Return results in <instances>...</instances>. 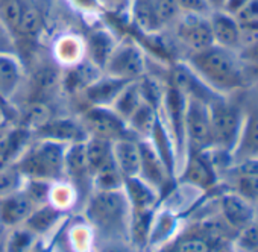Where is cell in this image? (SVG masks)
<instances>
[{
    "label": "cell",
    "instance_id": "1",
    "mask_svg": "<svg viewBox=\"0 0 258 252\" xmlns=\"http://www.w3.org/2000/svg\"><path fill=\"white\" fill-rule=\"evenodd\" d=\"M184 61L217 94H237L249 85L247 70L237 50L213 44Z\"/></svg>",
    "mask_w": 258,
    "mask_h": 252
},
{
    "label": "cell",
    "instance_id": "2",
    "mask_svg": "<svg viewBox=\"0 0 258 252\" xmlns=\"http://www.w3.org/2000/svg\"><path fill=\"white\" fill-rule=\"evenodd\" d=\"M131 204L123 188L91 190L85 199V217L99 238L129 240Z\"/></svg>",
    "mask_w": 258,
    "mask_h": 252
},
{
    "label": "cell",
    "instance_id": "3",
    "mask_svg": "<svg viewBox=\"0 0 258 252\" xmlns=\"http://www.w3.org/2000/svg\"><path fill=\"white\" fill-rule=\"evenodd\" d=\"M67 146L69 145L52 140L32 139V142L14 161V164L25 176V179L59 182L66 176L64 160Z\"/></svg>",
    "mask_w": 258,
    "mask_h": 252
},
{
    "label": "cell",
    "instance_id": "4",
    "mask_svg": "<svg viewBox=\"0 0 258 252\" xmlns=\"http://www.w3.org/2000/svg\"><path fill=\"white\" fill-rule=\"evenodd\" d=\"M240 93L231 96H217L208 103L213 149L228 155L229 158L237 146L243 123Z\"/></svg>",
    "mask_w": 258,
    "mask_h": 252
},
{
    "label": "cell",
    "instance_id": "5",
    "mask_svg": "<svg viewBox=\"0 0 258 252\" xmlns=\"http://www.w3.org/2000/svg\"><path fill=\"white\" fill-rule=\"evenodd\" d=\"M181 14L175 0H129V22L142 35L170 29Z\"/></svg>",
    "mask_w": 258,
    "mask_h": 252
},
{
    "label": "cell",
    "instance_id": "6",
    "mask_svg": "<svg viewBox=\"0 0 258 252\" xmlns=\"http://www.w3.org/2000/svg\"><path fill=\"white\" fill-rule=\"evenodd\" d=\"M243 123L237 146L231 155V166L258 161V79L240 93Z\"/></svg>",
    "mask_w": 258,
    "mask_h": 252
},
{
    "label": "cell",
    "instance_id": "7",
    "mask_svg": "<svg viewBox=\"0 0 258 252\" xmlns=\"http://www.w3.org/2000/svg\"><path fill=\"white\" fill-rule=\"evenodd\" d=\"M103 73L124 81H139L148 73L145 47L134 37L118 40L105 64Z\"/></svg>",
    "mask_w": 258,
    "mask_h": 252
},
{
    "label": "cell",
    "instance_id": "8",
    "mask_svg": "<svg viewBox=\"0 0 258 252\" xmlns=\"http://www.w3.org/2000/svg\"><path fill=\"white\" fill-rule=\"evenodd\" d=\"M208 16L182 13L176 23L169 29L182 55V61L214 44Z\"/></svg>",
    "mask_w": 258,
    "mask_h": 252
},
{
    "label": "cell",
    "instance_id": "9",
    "mask_svg": "<svg viewBox=\"0 0 258 252\" xmlns=\"http://www.w3.org/2000/svg\"><path fill=\"white\" fill-rule=\"evenodd\" d=\"M184 140L185 155L190 152H205L213 149L208 103L198 99H187L184 117Z\"/></svg>",
    "mask_w": 258,
    "mask_h": 252
},
{
    "label": "cell",
    "instance_id": "10",
    "mask_svg": "<svg viewBox=\"0 0 258 252\" xmlns=\"http://www.w3.org/2000/svg\"><path fill=\"white\" fill-rule=\"evenodd\" d=\"M78 117L81 118L88 137H99L112 143L120 139L134 137L127 130L126 121L111 106H87L78 114Z\"/></svg>",
    "mask_w": 258,
    "mask_h": 252
},
{
    "label": "cell",
    "instance_id": "11",
    "mask_svg": "<svg viewBox=\"0 0 258 252\" xmlns=\"http://www.w3.org/2000/svg\"><path fill=\"white\" fill-rule=\"evenodd\" d=\"M32 139L52 140L62 145H73L85 142L88 139V134L78 115L55 114L32 131Z\"/></svg>",
    "mask_w": 258,
    "mask_h": 252
},
{
    "label": "cell",
    "instance_id": "12",
    "mask_svg": "<svg viewBox=\"0 0 258 252\" xmlns=\"http://www.w3.org/2000/svg\"><path fill=\"white\" fill-rule=\"evenodd\" d=\"M181 181L193 187L208 190L216 185L219 169L213 157L211 149L205 152H190L185 155L182 163Z\"/></svg>",
    "mask_w": 258,
    "mask_h": 252
},
{
    "label": "cell",
    "instance_id": "13",
    "mask_svg": "<svg viewBox=\"0 0 258 252\" xmlns=\"http://www.w3.org/2000/svg\"><path fill=\"white\" fill-rule=\"evenodd\" d=\"M26 81V66L14 53H0V100L4 103L14 102Z\"/></svg>",
    "mask_w": 258,
    "mask_h": 252
},
{
    "label": "cell",
    "instance_id": "14",
    "mask_svg": "<svg viewBox=\"0 0 258 252\" xmlns=\"http://www.w3.org/2000/svg\"><path fill=\"white\" fill-rule=\"evenodd\" d=\"M139 146L142 155L140 178H143L146 182H149L154 188H157L161 193L164 187L169 184L172 175L149 139L139 140Z\"/></svg>",
    "mask_w": 258,
    "mask_h": 252
},
{
    "label": "cell",
    "instance_id": "15",
    "mask_svg": "<svg viewBox=\"0 0 258 252\" xmlns=\"http://www.w3.org/2000/svg\"><path fill=\"white\" fill-rule=\"evenodd\" d=\"M129 82H133V81H124V79L102 73L96 81H93L78 96H82L84 108H87V106H111L114 103V100L117 99V96L120 94V91Z\"/></svg>",
    "mask_w": 258,
    "mask_h": 252
},
{
    "label": "cell",
    "instance_id": "16",
    "mask_svg": "<svg viewBox=\"0 0 258 252\" xmlns=\"http://www.w3.org/2000/svg\"><path fill=\"white\" fill-rule=\"evenodd\" d=\"M217 211L228 223V226L237 234L241 228L252 222L253 204H250L235 192L226 190L217 199Z\"/></svg>",
    "mask_w": 258,
    "mask_h": 252
},
{
    "label": "cell",
    "instance_id": "17",
    "mask_svg": "<svg viewBox=\"0 0 258 252\" xmlns=\"http://www.w3.org/2000/svg\"><path fill=\"white\" fill-rule=\"evenodd\" d=\"M38 205L22 187L0 199V226L14 228L23 225Z\"/></svg>",
    "mask_w": 258,
    "mask_h": 252
},
{
    "label": "cell",
    "instance_id": "18",
    "mask_svg": "<svg viewBox=\"0 0 258 252\" xmlns=\"http://www.w3.org/2000/svg\"><path fill=\"white\" fill-rule=\"evenodd\" d=\"M64 173L69 178V182L76 190V195H81L82 188H91V172L85 157L84 142L69 145L66 149L64 160Z\"/></svg>",
    "mask_w": 258,
    "mask_h": 252
},
{
    "label": "cell",
    "instance_id": "19",
    "mask_svg": "<svg viewBox=\"0 0 258 252\" xmlns=\"http://www.w3.org/2000/svg\"><path fill=\"white\" fill-rule=\"evenodd\" d=\"M208 19H210L214 44L238 52V46H240L238 20L225 11H211Z\"/></svg>",
    "mask_w": 258,
    "mask_h": 252
},
{
    "label": "cell",
    "instance_id": "20",
    "mask_svg": "<svg viewBox=\"0 0 258 252\" xmlns=\"http://www.w3.org/2000/svg\"><path fill=\"white\" fill-rule=\"evenodd\" d=\"M112 157L115 160V164L118 166L120 172L126 178L140 176L142 169V155H140V146L139 139L126 137L120 139L112 143Z\"/></svg>",
    "mask_w": 258,
    "mask_h": 252
},
{
    "label": "cell",
    "instance_id": "21",
    "mask_svg": "<svg viewBox=\"0 0 258 252\" xmlns=\"http://www.w3.org/2000/svg\"><path fill=\"white\" fill-rule=\"evenodd\" d=\"M117 41L118 40H115L114 35L109 31H106V29H94L84 38L85 56L103 72L105 64H106L112 49L115 47Z\"/></svg>",
    "mask_w": 258,
    "mask_h": 252
},
{
    "label": "cell",
    "instance_id": "22",
    "mask_svg": "<svg viewBox=\"0 0 258 252\" xmlns=\"http://www.w3.org/2000/svg\"><path fill=\"white\" fill-rule=\"evenodd\" d=\"M123 190L127 196L129 204H131L133 211L154 210L160 198V192L140 176L126 178Z\"/></svg>",
    "mask_w": 258,
    "mask_h": 252
},
{
    "label": "cell",
    "instance_id": "23",
    "mask_svg": "<svg viewBox=\"0 0 258 252\" xmlns=\"http://www.w3.org/2000/svg\"><path fill=\"white\" fill-rule=\"evenodd\" d=\"M158 120H160V109L143 99L140 106L126 120V124L127 130L131 131V134L136 139L143 140V139H151Z\"/></svg>",
    "mask_w": 258,
    "mask_h": 252
},
{
    "label": "cell",
    "instance_id": "24",
    "mask_svg": "<svg viewBox=\"0 0 258 252\" xmlns=\"http://www.w3.org/2000/svg\"><path fill=\"white\" fill-rule=\"evenodd\" d=\"M62 214L64 213L61 208L47 202V204L38 205L23 225L28 226L31 231H34L38 237H41V235L50 232L56 226V223L61 220Z\"/></svg>",
    "mask_w": 258,
    "mask_h": 252
},
{
    "label": "cell",
    "instance_id": "25",
    "mask_svg": "<svg viewBox=\"0 0 258 252\" xmlns=\"http://www.w3.org/2000/svg\"><path fill=\"white\" fill-rule=\"evenodd\" d=\"M85 58V43L84 38L78 35H64L55 44L53 59L61 67H70Z\"/></svg>",
    "mask_w": 258,
    "mask_h": 252
},
{
    "label": "cell",
    "instance_id": "26",
    "mask_svg": "<svg viewBox=\"0 0 258 252\" xmlns=\"http://www.w3.org/2000/svg\"><path fill=\"white\" fill-rule=\"evenodd\" d=\"M124 185V176L115 164L114 157H111L103 166H100L91 176L93 190H120Z\"/></svg>",
    "mask_w": 258,
    "mask_h": 252
},
{
    "label": "cell",
    "instance_id": "27",
    "mask_svg": "<svg viewBox=\"0 0 258 252\" xmlns=\"http://www.w3.org/2000/svg\"><path fill=\"white\" fill-rule=\"evenodd\" d=\"M222 246H216L198 231L191 229L170 243L163 252H216Z\"/></svg>",
    "mask_w": 258,
    "mask_h": 252
},
{
    "label": "cell",
    "instance_id": "28",
    "mask_svg": "<svg viewBox=\"0 0 258 252\" xmlns=\"http://www.w3.org/2000/svg\"><path fill=\"white\" fill-rule=\"evenodd\" d=\"M142 102H143V96L140 91L139 81H133L120 91V94L117 96L111 108L126 121L131 117V114L140 106Z\"/></svg>",
    "mask_w": 258,
    "mask_h": 252
},
{
    "label": "cell",
    "instance_id": "29",
    "mask_svg": "<svg viewBox=\"0 0 258 252\" xmlns=\"http://www.w3.org/2000/svg\"><path fill=\"white\" fill-rule=\"evenodd\" d=\"M84 146L87 163L93 176V173L112 157V142L99 137H88L84 142Z\"/></svg>",
    "mask_w": 258,
    "mask_h": 252
},
{
    "label": "cell",
    "instance_id": "30",
    "mask_svg": "<svg viewBox=\"0 0 258 252\" xmlns=\"http://www.w3.org/2000/svg\"><path fill=\"white\" fill-rule=\"evenodd\" d=\"M5 250L7 252H28L37 241L38 235L25 225L5 228Z\"/></svg>",
    "mask_w": 258,
    "mask_h": 252
},
{
    "label": "cell",
    "instance_id": "31",
    "mask_svg": "<svg viewBox=\"0 0 258 252\" xmlns=\"http://www.w3.org/2000/svg\"><path fill=\"white\" fill-rule=\"evenodd\" d=\"M26 2L28 0H0V23L11 34L13 38L19 29Z\"/></svg>",
    "mask_w": 258,
    "mask_h": 252
},
{
    "label": "cell",
    "instance_id": "32",
    "mask_svg": "<svg viewBox=\"0 0 258 252\" xmlns=\"http://www.w3.org/2000/svg\"><path fill=\"white\" fill-rule=\"evenodd\" d=\"M25 184V176L16 167L14 163H5L0 166V199L20 190Z\"/></svg>",
    "mask_w": 258,
    "mask_h": 252
},
{
    "label": "cell",
    "instance_id": "33",
    "mask_svg": "<svg viewBox=\"0 0 258 252\" xmlns=\"http://www.w3.org/2000/svg\"><path fill=\"white\" fill-rule=\"evenodd\" d=\"M231 246L235 252H255L258 249V226L250 222L241 228L235 234Z\"/></svg>",
    "mask_w": 258,
    "mask_h": 252
},
{
    "label": "cell",
    "instance_id": "34",
    "mask_svg": "<svg viewBox=\"0 0 258 252\" xmlns=\"http://www.w3.org/2000/svg\"><path fill=\"white\" fill-rule=\"evenodd\" d=\"M238 55L247 70L249 84L258 79V41L238 50Z\"/></svg>",
    "mask_w": 258,
    "mask_h": 252
},
{
    "label": "cell",
    "instance_id": "35",
    "mask_svg": "<svg viewBox=\"0 0 258 252\" xmlns=\"http://www.w3.org/2000/svg\"><path fill=\"white\" fill-rule=\"evenodd\" d=\"M96 246V252H139L131 241L123 238H99Z\"/></svg>",
    "mask_w": 258,
    "mask_h": 252
},
{
    "label": "cell",
    "instance_id": "36",
    "mask_svg": "<svg viewBox=\"0 0 258 252\" xmlns=\"http://www.w3.org/2000/svg\"><path fill=\"white\" fill-rule=\"evenodd\" d=\"M182 13H191V14H204L208 16L211 13L210 5L207 0H175Z\"/></svg>",
    "mask_w": 258,
    "mask_h": 252
},
{
    "label": "cell",
    "instance_id": "37",
    "mask_svg": "<svg viewBox=\"0 0 258 252\" xmlns=\"http://www.w3.org/2000/svg\"><path fill=\"white\" fill-rule=\"evenodd\" d=\"M235 19L238 22H258V0H250Z\"/></svg>",
    "mask_w": 258,
    "mask_h": 252
},
{
    "label": "cell",
    "instance_id": "38",
    "mask_svg": "<svg viewBox=\"0 0 258 252\" xmlns=\"http://www.w3.org/2000/svg\"><path fill=\"white\" fill-rule=\"evenodd\" d=\"M8 52L17 53L16 41L11 37V34L4 28V25L0 23V53H8Z\"/></svg>",
    "mask_w": 258,
    "mask_h": 252
},
{
    "label": "cell",
    "instance_id": "39",
    "mask_svg": "<svg viewBox=\"0 0 258 252\" xmlns=\"http://www.w3.org/2000/svg\"><path fill=\"white\" fill-rule=\"evenodd\" d=\"M249 2H250V0H225V4H223V7H222L220 11H225V13H228V14L237 17V14H238Z\"/></svg>",
    "mask_w": 258,
    "mask_h": 252
},
{
    "label": "cell",
    "instance_id": "40",
    "mask_svg": "<svg viewBox=\"0 0 258 252\" xmlns=\"http://www.w3.org/2000/svg\"><path fill=\"white\" fill-rule=\"evenodd\" d=\"M207 2H208L211 11H220L225 4V0H207Z\"/></svg>",
    "mask_w": 258,
    "mask_h": 252
},
{
    "label": "cell",
    "instance_id": "41",
    "mask_svg": "<svg viewBox=\"0 0 258 252\" xmlns=\"http://www.w3.org/2000/svg\"><path fill=\"white\" fill-rule=\"evenodd\" d=\"M28 252H50V250H49V249H47V247L40 241V238H38V241H37V243H35V244H34Z\"/></svg>",
    "mask_w": 258,
    "mask_h": 252
},
{
    "label": "cell",
    "instance_id": "42",
    "mask_svg": "<svg viewBox=\"0 0 258 252\" xmlns=\"http://www.w3.org/2000/svg\"><path fill=\"white\" fill-rule=\"evenodd\" d=\"M252 222L258 226V202L253 204V214H252Z\"/></svg>",
    "mask_w": 258,
    "mask_h": 252
},
{
    "label": "cell",
    "instance_id": "43",
    "mask_svg": "<svg viewBox=\"0 0 258 252\" xmlns=\"http://www.w3.org/2000/svg\"><path fill=\"white\" fill-rule=\"evenodd\" d=\"M216 252H235V250L232 249L231 244H226V246H222V247L216 249Z\"/></svg>",
    "mask_w": 258,
    "mask_h": 252
},
{
    "label": "cell",
    "instance_id": "44",
    "mask_svg": "<svg viewBox=\"0 0 258 252\" xmlns=\"http://www.w3.org/2000/svg\"><path fill=\"white\" fill-rule=\"evenodd\" d=\"M100 2H120V0H100Z\"/></svg>",
    "mask_w": 258,
    "mask_h": 252
}]
</instances>
